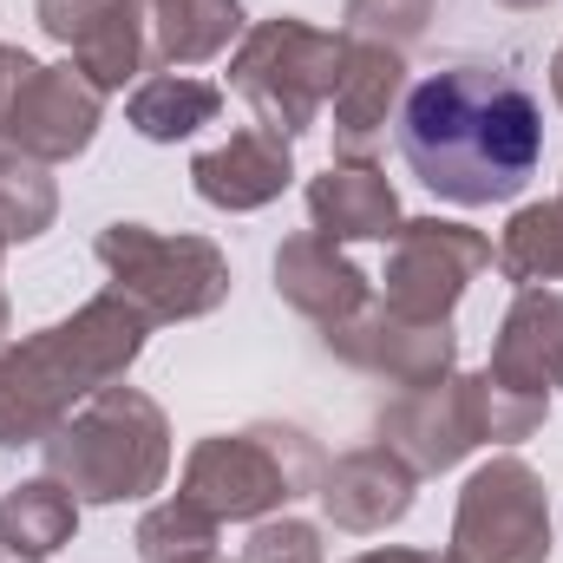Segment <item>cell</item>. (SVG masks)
I'll list each match as a JSON object with an SVG mask.
<instances>
[{
  "label": "cell",
  "mask_w": 563,
  "mask_h": 563,
  "mask_svg": "<svg viewBox=\"0 0 563 563\" xmlns=\"http://www.w3.org/2000/svg\"><path fill=\"white\" fill-rule=\"evenodd\" d=\"M400 157L459 210L511 203L544 157V112L505 66H439L400 99Z\"/></svg>",
  "instance_id": "obj_1"
},
{
  "label": "cell",
  "mask_w": 563,
  "mask_h": 563,
  "mask_svg": "<svg viewBox=\"0 0 563 563\" xmlns=\"http://www.w3.org/2000/svg\"><path fill=\"white\" fill-rule=\"evenodd\" d=\"M151 341V321L125 295H92L66 321H46L0 347V445H40L79 400L119 387Z\"/></svg>",
  "instance_id": "obj_2"
},
{
  "label": "cell",
  "mask_w": 563,
  "mask_h": 563,
  "mask_svg": "<svg viewBox=\"0 0 563 563\" xmlns=\"http://www.w3.org/2000/svg\"><path fill=\"white\" fill-rule=\"evenodd\" d=\"M40 465L79 505H139L170 478V420L144 387H99L40 439Z\"/></svg>",
  "instance_id": "obj_3"
},
{
  "label": "cell",
  "mask_w": 563,
  "mask_h": 563,
  "mask_svg": "<svg viewBox=\"0 0 563 563\" xmlns=\"http://www.w3.org/2000/svg\"><path fill=\"white\" fill-rule=\"evenodd\" d=\"M328 472V452L308 426L288 420H256L243 432H210L190 445L177 498L203 505L217 525H263L288 511L295 498H314Z\"/></svg>",
  "instance_id": "obj_4"
},
{
  "label": "cell",
  "mask_w": 563,
  "mask_h": 563,
  "mask_svg": "<svg viewBox=\"0 0 563 563\" xmlns=\"http://www.w3.org/2000/svg\"><path fill=\"white\" fill-rule=\"evenodd\" d=\"M341 53H347V33H328L301 13H269L236 40L230 92L250 99L256 125H269L276 139L295 144L321 125L334 79H341Z\"/></svg>",
  "instance_id": "obj_5"
},
{
  "label": "cell",
  "mask_w": 563,
  "mask_h": 563,
  "mask_svg": "<svg viewBox=\"0 0 563 563\" xmlns=\"http://www.w3.org/2000/svg\"><path fill=\"white\" fill-rule=\"evenodd\" d=\"M92 256L106 263L112 295H125L151 328L164 321H203L230 301V256L210 236L190 230H151V223H106L92 236Z\"/></svg>",
  "instance_id": "obj_6"
},
{
  "label": "cell",
  "mask_w": 563,
  "mask_h": 563,
  "mask_svg": "<svg viewBox=\"0 0 563 563\" xmlns=\"http://www.w3.org/2000/svg\"><path fill=\"white\" fill-rule=\"evenodd\" d=\"M558 525H551V492L538 465L518 452L485 459L452 511V558L459 563H551Z\"/></svg>",
  "instance_id": "obj_7"
},
{
  "label": "cell",
  "mask_w": 563,
  "mask_h": 563,
  "mask_svg": "<svg viewBox=\"0 0 563 563\" xmlns=\"http://www.w3.org/2000/svg\"><path fill=\"white\" fill-rule=\"evenodd\" d=\"M498 263L492 236L459 223V217H407L387 243V269L374 301L413 321H452V308L465 301V288Z\"/></svg>",
  "instance_id": "obj_8"
},
{
  "label": "cell",
  "mask_w": 563,
  "mask_h": 563,
  "mask_svg": "<svg viewBox=\"0 0 563 563\" xmlns=\"http://www.w3.org/2000/svg\"><path fill=\"white\" fill-rule=\"evenodd\" d=\"M321 347L334 361H347V367L400 387V394L439 387V380L459 374V334H452V321H413V314H394L380 301H367L361 314L321 328Z\"/></svg>",
  "instance_id": "obj_9"
},
{
  "label": "cell",
  "mask_w": 563,
  "mask_h": 563,
  "mask_svg": "<svg viewBox=\"0 0 563 563\" xmlns=\"http://www.w3.org/2000/svg\"><path fill=\"white\" fill-rule=\"evenodd\" d=\"M99 125H106V92L66 59V66H40L20 86L13 119H7V144H20L40 164H73L92 151Z\"/></svg>",
  "instance_id": "obj_10"
},
{
  "label": "cell",
  "mask_w": 563,
  "mask_h": 563,
  "mask_svg": "<svg viewBox=\"0 0 563 563\" xmlns=\"http://www.w3.org/2000/svg\"><path fill=\"white\" fill-rule=\"evenodd\" d=\"M374 439H380L387 452H400L420 478L452 472L465 452L485 445V439H478V413H472V374H452V380H439V387H413V394L387 400Z\"/></svg>",
  "instance_id": "obj_11"
},
{
  "label": "cell",
  "mask_w": 563,
  "mask_h": 563,
  "mask_svg": "<svg viewBox=\"0 0 563 563\" xmlns=\"http://www.w3.org/2000/svg\"><path fill=\"white\" fill-rule=\"evenodd\" d=\"M413 492H420V472H413L400 452H387L380 439H374V445H354V452H341V459H328V472H321V485H314L321 518H328L334 531H347V538H380V531H394V525L413 511Z\"/></svg>",
  "instance_id": "obj_12"
},
{
  "label": "cell",
  "mask_w": 563,
  "mask_h": 563,
  "mask_svg": "<svg viewBox=\"0 0 563 563\" xmlns=\"http://www.w3.org/2000/svg\"><path fill=\"white\" fill-rule=\"evenodd\" d=\"M400 99H407V53L374 46V40H347L341 79L328 99L334 157H374L387 144V125L400 119Z\"/></svg>",
  "instance_id": "obj_13"
},
{
  "label": "cell",
  "mask_w": 563,
  "mask_h": 563,
  "mask_svg": "<svg viewBox=\"0 0 563 563\" xmlns=\"http://www.w3.org/2000/svg\"><path fill=\"white\" fill-rule=\"evenodd\" d=\"M288 184H295V144L276 139L269 125H236L223 144L190 157V190L210 210H230V217H250V210L276 203Z\"/></svg>",
  "instance_id": "obj_14"
},
{
  "label": "cell",
  "mask_w": 563,
  "mask_h": 563,
  "mask_svg": "<svg viewBox=\"0 0 563 563\" xmlns=\"http://www.w3.org/2000/svg\"><path fill=\"white\" fill-rule=\"evenodd\" d=\"M400 190L374 157H334L321 177H308V230L328 243H394L400 230Z\"/></svg>",
  "instance_id": "obj_15"
},
{
  "label": "cell",
  "mask_w": 563,
  "mask_h": 563,
  "mask_svg": "<svg viewBox=\"0 0 563 563\" xmlns=\"http://www.w3.org/2000/svg\"><path fill=\"white\" fill-rule=\"evenodd\" d=\"M276 295L295 314H308L314 328H334V321H347L374 301V282L341 243L301 230V236H282L276 250Z\"/></svg>",
  "instance_id": "obj_16"
},
{
  "label": "cell",
  "mask_w": 563,
  "mask_h": 563,
  "mask_svg": "<svg viewBox=\"0 0 563 563\" xmlns=\"http://www.w3.org/2000/svg\"><path fill=\"white\" fill-rule=\"evenodd\" d=\"M485 374L505 380V387H525V394H558L563 387V295L558 288H518V301L498 321Z\"/></svg>",
  "instance_id": "obj_17"
},
{
  "label": "cell",
  "mask_w": 563,
  "mask_h": 563,
  "mask_svg": "<svg viewBox=\"0 0 563 563\" xmlns=\"http://www.w3.org/2000/svg\"><path fill=\"white\" fill-rule=\"evenodd\" d=\"M144 33H151V66L157 73H190L250 33L243 0H144Z\"/></svg>",
  "instance_id": "obj_18"
},
{
  "label": "cell",
  "mask_w": 563,
  "mask_h": 563,
  "mask_svg": "<svg viewBox=\"0 0 563 563\" xmlns=\"http://www.w3.org/2000/svg\"><path fill=\"white\" fill-rule=\"evenodd\" d=\"M217 119H223V86H210L197 73H151L125 99V125L144 144H184Z\"/></svg>",
  "instance_id": "obj_19"
},
{
  "label": "cell",
  "mask_w": 563,
  "mask_h": 563,
  "mask_svg": "<svg viewBox=\"0 0 563 563\" xmlns=\"http://www.w3.org/2000/svg\"><path fill=\"white\" fill-rule=\"evenodd\" d=\"M0 538L13 544V551H26V558H53V551H66L73 538H79V498L59 485V478H26V485H13L7 498H0Z\"/></svg>",
  "instance_id": "obj_20"
},
{
  "label": "cell",
  "mask_w": 563,
  "mask_h": 563,
  "mask_svg": "<svg viewBox=\"0 0 563 563\" xmlns=\"http://www.w3.org/2000/svg\"><path fill=\"white\" fill-rule=\"evenodd\" d=\"M73 66L99 86V92H125L139 73H151V33H144V0H119L79 46Z\"/></svg>",
  "instance_id": "obj_21"
},
{
  "label": "cell",
  "mask_w": 563,
  "mask_h": 563,
  "mask_svg": "<svg viewBox=\"0 0 563 563\" xmlns=\"http://www.w3.org/2000/svg\"><path fill=\"white\" fill-rule=\"evenodd\" d=\"M498 276L518 288H544L563 282V190L544 203H525L505 236H498Z\"/></svg>",
  "instance_id": "obj_22"
},
{
  "label": "cell",
  "mask_w": 563,
  "mask_h": 563,
  "mask_svg": "<svg viewBox=\"0 0 563 563\" xmlns=\"http://www.w3.org/2000/svg\"><path fill=\"white\" fill-rule=\"evenodd\" d=\"M59 217V184H53V164L26 157L20 144L0 139V236L7 243H33L46 236Z\"/></svg>",
  "instance_id": "obj_23"
},
{
  "label": "cell",
  "mask_w": 563,
  "mask_h": 563,
  "mask_svg": "<svg viewBox=\"0 0 563 563\" xmlns=\"http://www.w3.org/2000/svg\"><path fill=\"white\" fill-rule=\"evenodd\" d=\"M217 538H223V525H217L203 505H190V498H164V505H151V511L139 518V531H132L139 563H197V558H217Z\"/></svg>",
  "instance_id": "obj_24"
},
{
  "label": "cell",
  "mask_w": 563,
  "mask_h": 563,
  "mask_svg": "<svg viewBox=\"0 0 563 563\" xmlns=\"http://www.w3.org/2000/svg\"><path fill=\"white\" fill-rule=\"evenodd\" d=\"M472 413H478L485 445H525L551 420V394H525V387H505L492 374H472Z\"/></svg>",
  "instance_id": "obj_25"
},
{
  "label": "cell",
  "mask_w": 563,
  "mask_h": 563,
  "mask_svg": "<svg viewBox=\"0 0 563 563\" xmlns=\"http://www.w3.org/2000/svg\"><path fill=\"white\" fill-rule=\"evenodd\" d=\"M432 7L439 0H347V40H374V46H394V53H413L432 26Z\"/></svg>",
  "instance_id": "obj_26"
},
{
  "label": "cell",
  "mask_w": 563,
  "mask_h": 563,
  "mask_svg": "<svg viewBox=\"0 0 563 563\" xmlns=\"http://www.w3.org/2000/svg\"><path fill=\"white\" fill-rule=\"evenodd\" d=\"M236 563H328V544H321V525L276 511V518H263L250 531V544H243Z\"/></svg>",
  "instance_id": "obj_27"
},
{
  "label": "cell",
  "mask_w": 563,
  "mask_h": 563,
  "mask_svg": "<svg viewBox=\"0 0 563 563\" xmlns=\"http://www.w3.org/2000/svg\"><path fill=\"white\" fill-rule=\"evenodd\" d=\"M112 7H119V0H33V20H40V33H46L53 46H66V53H73V46H79V40H86Z\"/></svg>",
  "instance_id": "obj_28"
},
{
  "label": "cell",
  "mask_w": 563,
  "mask_h": 563,
  "mask_svg": "<svg viewBox=\"0 0 563 563\" xmlns=\"http://www.w3.org/2000/svg\"><path fill=\"white\" fill-rule=\"evenodd\" d=\"M40 73V59L26 53V46H13V40H0V139H7V119H13V99H20V86Z\"/></svg>",
  "instance_id": "obj_29"
},
{
  "label": "cell",
  "mask_w": 563,
  "mask_h": 563,
  "mask_svg": "<svg viewBox=\"0 0 563 563\" xmlns=\"http://www.w3.org/2000/svg\"><path fill=\"white\" fill-rule=\"evenodd\" d=\"M354 563H459L452 551H413V544H387V551H361Z\"/></svg>",
  "instance_id": "obj_30"
},
{
  "label": "cell",
  "mask_w": 563,
  "mask_h": 563,
  "mask_svg": "<svg viewBox=\"0 0 563 563\" xmlns=\"http://www.w3.org/2000/svg\"><path fill=\"white\" fill-rule=\"evenodd\" d=\"M551 99H558V112H563V46L551 53Z\"/></svg>",
  "instance_id": "obj_31"
},
{
  "label": "cell",
  "mask_w": 563,
  "mask_h": 563,
  "mask_svg": "<svg viewBox=\"0 0 563 563\" xmlns=\"http://www.w3.org/2000/svg\"><path fill=\"white\" fill-rule=\"evenodd\" d=\"M0 563H40V558H26V551H13V544L0 538Z\"/></svg>",
  "instance_id": "obj_32"
},
{
  "label": "cell",
  "mask_w": 563,
  "mask_h": 563,
  "mask_svg": "<svg viewBox=\"0 0 563 563\" xmlns=\"http://www.w3.org/2000/svg\"><path fill=\"white\" fill-rule=\"evenodd\" d=\"M498 7H511V13H538V7H551V0H498Z\"/></svg>",
  "instance_id": "obj_33"
},
{
  "label": "cell",
  "mask_w": 563,
  "mask_h": 563,
  "mask_svg": "<svg viewBox=\"0 0 563 563\" xmlns=\"http://www.w3.org/2000/svg\"><path fill=\"white\" fill-rule=\"evenodd\" d=\"M7 334H13V308H7V295H0V347H7Z\"/></svg>",
  "instance_id": "obj_34"
},
{
  "label": "cell",
  "mask_w": 563,
  "mask_h": 563,
  "mask_svg": "<svg viewBox=\"0 0 563 563\" xmlns=\"http://www.w3.org/2000/svg\"><path fill=\"white\" fill-rule=\"evenodd\" d=\"M197 563H230V558H223V551H217V558H197Z\"/></svg>",
  "instance_id": "obj_35"
},
{
  "label": "cell",
  "mask_w": 563,
  "mask_h": 563,
  "mask_svg": "<svg viewBox=\"0 0 563 563\" xmlns=\"http://www.w3.org/2000/svg\"><path fill=\"white\" fill-rule=\"evenodd\" d=\"M0 263H7V236H0Z\"/></svg>",
  "instance_id": "obj_36"
}]
</instances>
